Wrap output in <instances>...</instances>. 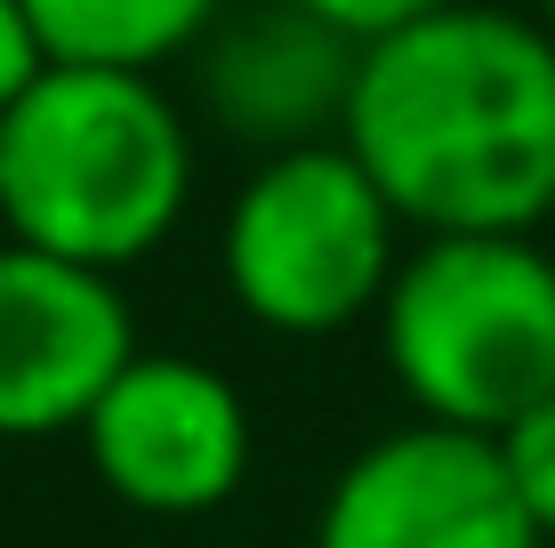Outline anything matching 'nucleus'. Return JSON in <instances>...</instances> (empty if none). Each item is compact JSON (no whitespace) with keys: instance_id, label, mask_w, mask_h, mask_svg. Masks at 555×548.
<instances>
[{"instance_id":"nucleus-6","label":"nucleus","mask_w":555,"mask_h":548,"mask_svg":"<svg viewBox=\"0 0 555 548\" xmlns=\"http://www.w3.org/2000/svg\"><path fill=\"white\" fill-rule=\"evenodd\" d=\"M314 548H547L524 517L500 444L443 420H403L347 451L314 508Z\"/></svg>"},{"instance_id":"nucleus-3","label":"nucleus","mask_w":555,"mask_h":548,"mask_svg":"<svg viewBox=\"0 0 555 548\" xmlns=\"http://www.w3.org/2000/svg\"><path fill=\"white\" fill-rule=\"evenodd\" d=\"M371 323L411 420L500 436L555 395V251L540 234H418Z\"/></svg>"},{"instance_id":"nucleus-4","label":"nucleus","mask_w":555,"mask_h":548,"mask_svg":"<svg viewBox=\"0 0 555 548\" xmlns=\"http://www.w3.org/2000/svg\"><path fill=\"white\" fill-rule=\"evenodd\" d=\"M395 202L338 138L258 154L218 211V282L258 331L331 339L378 315L403 267Z\"/></svg>"},{"instance_id":"nucleus-10","label":"nucleus","mask_w":555,"mask_h":548,"mask_svg":"<svg viewBox=\"0 0 555 548\" xmlns=\"http://www.w3.org/2000/svg\"><path fill=\"white\" fill-rule=\"evenodd\" d=\"M491 444H500V468H507L515 500H524V517L540 524V540H555V395H540Z\"/></svg>"},{"instance_id":"nucleus-5","label":"nucleus","mask_w":555,"mask_h":548,"mask_svg":"<svg viewBox=\"0 0 555 548\" xmlns=\"http://www.w3.org/2000/svg\"><path fill=\"white\" fill-rule=\"evenodd\" d=\"M250 404L202 355L138 347L81 420V460L138 517H209L250 484Z\"/></svg>"},{"instance_id":"nucleus-1","label":"nucleus","mask_w":555,"mask_h":548,"mask_svg":"<svg viewBox=\"0 0 555 548\" xmlns=\"http://www.w3.org/2000/svg\"><path fill=\"white\" fill-rule=\"evenodd\" d=\"M338 145L411 234H540L555 218V25L451 0L371 41Z\"/></svg>"},{"instance_id":"nucleus-12","label":"nucleus","mask_w":555,"mask_h":548,"mask_svg":"<svg viewBox=\"0 0 555 548\" xmlns=\"http://www.w3.org/2000/svg\"><path fill=\"white\" fill-rule=\"evenodd\" d=\"M41 65H49V49H41V33H33L25 0H0V113L41 81Z\"/></svg>"},{"instance_id":"nucleus-9","label":"nucleus","mask_w":555,"mask_h":548,"mask_svg":"<svg viewBox=\"0 0 555 548\" xmlns=\"http://www.w3.org/2000/svg\"><path fill=\"white\" fill-rule=\"evenodd\" d=\"M234 0H25L49 65H113V73H162L202 49V33Z\"/></svg>"},{"instance_id":"nucleus-2","label":"nucleus","mask_w":555,"mask_h":548,"mask_svg":"<svg viewBox=\"0 0 555 548\" xmlns=\"http://www.w3.org/2000/svg\"><path fill=\"white\" fill-rule=\"evenodd\" d=\"M194 122L162 73L41 65L0 113V234L129 275L194 202Z\"/></svg>"},{"instance_id":"nucleus-7","label":"nucleus","mask_w":555,"mask_h":548,"mask_svg":"<svg viewBox=\"0 0 555 548\" xmlns=\"http://www.w3.org/2000/svg\"><path fill=\"white\" fill-rule=\"evenodd\" d=\"M138 355L121 275L0 234V444L81 436L89 404Z\"/></svg>"},{"instance_id":"nucleus-11","label":"nucleus","mask_w":555,"mask_h":548,"mask_svg":"<svg viewBox=\"0 0 555 548\" xmlns=\"http://www.w3.org/2000/svg\"><path fill=\"white\" fill-rule=\"evenodd\" d=\"M298 9H314L322 25H338L354 49H371V41H387V33L418 25V16L451 9V0H298Z\"/></svg>"},{"instance_id":"nucleus-8","label":"nucleus","mask_w":555,"mask_h":548,"mask_svg":"<svg viewBox=\"0 0 555 548\" xmlns=\"http://www.w3.org/2000/svg\"><path fill=\"white\" fill-rule=\"evenodd\" d=\"M354 56L362 49L347 33L298 0H234L194 49V105L218 138L250 154L322 145L347 122Z\"/></svg>"}]
</instances>
